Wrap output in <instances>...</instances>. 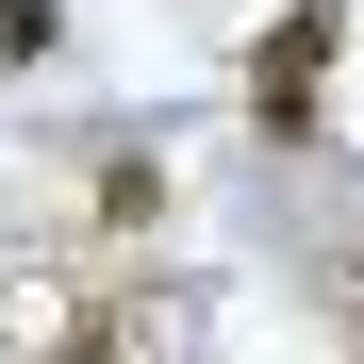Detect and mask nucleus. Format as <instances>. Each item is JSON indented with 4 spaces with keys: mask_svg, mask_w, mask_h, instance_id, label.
<instances>
[{
    "mask_svg": "<svg viewBox=\"0 0 364 364\" xmlns=\"http://www.w3.org/2000/svg\"><path fill=\"white\" fill-rule=\"evenodd\" d=\"M331 50H348V17H331V0H298V17H282V33L249 50V116H265V133H298V116H315Z\"/></svg>",
    "mask_w": 364,
    "mask_h": 364,
    "instance_id": "1",
    "label": "nucleus"
},
{
    "mask_svg": "<svg viewBox=\"0 0 364 364\" xmlns=\"http://www.w3.org/2000/svg\"><path fill=\"white\" fill-rule=\"evenodd\" d=\"M50 17H67V0H0V67H33V50H50Z\"/></svg>",
    "mask_w": 364,
    "mask_h": 364,
    "instance_id": "2",
    "label": "nucleus"
},
{
    "mask_svg": "<svg viewBox=\"0 0 364 364\" xmlns=\"http://www.w3.org/2000/svg\"><path fill=\"white\" fill-rule=\"evenodd\" d=\"M67 364H116V315H83V331H67Z\"/></svg>",
    "mask_w": 364,
    "mask_h": 364,
    "instance_id": "3",
    "label": "nucleus"
}]
</instances>
